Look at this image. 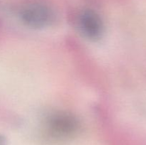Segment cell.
I'll return each instance as SVG.
<instances>
[{
    "label": "cell",
    "instance_id": "277c9868",
    "mask_svg": "<svg viewBox=\"0 0 146 145\" xmlns=\"http://www.w3.org/2000/svg\"><path fill=\"white\" fill-rule=\"evenodd\" d=\"M0 145H4V140L1 136H0Z\"/></svg>",
    "mask_w": 146,
    "mask_h": 145
},
{
    "label": "cell",
    "instance_id": "3957f363",
    "mask_svg": "<svg viewBox=\"0 0 146 145\" xmlns=\"http://www.w3.org/2000/svg\"><path fill=\"white\" fill-rule=\"evenodd\" d=\"M78 27L84 36L90 40L98 39L104 33L102 19L93 10H86L81 13L78 18Z\"/></svg>",
    "mask_w": 146,
    "mask_h": 145
},
{
    "label": "cell",
    "instance_id": "6da1fadb",
    "mask_svg": "<svg viewBox=\"0 0 146 145\" xmlns=\"http://www.w3.org/2000/svg\"><path fill=\"white\" fill-rule=\"evenodd\" d=\"M47 131L53 137L64 139L75 134L79 128L78 119L68 112H56L48 117Z\"/></svg>",
    "mask_w": 146,
    "mask_h": 145
},
{
    "label": "cell",
    "instance_id": "7a4b0ae2",
    "mask_svg": "<svg viewBox=\"0 0 146 145\" xmlns=\"http://www.w3.org/2000/svg\"><path fill=\"white\" fill-rule=\"evenodd\" d=\"M20 16L27 26L42 28L51 24L54 14L51 9L43 3L34 2L26 5L21 9Z\"/></svg>",
    "mask_w": 146,
    "mask_h": 145
}]
</instances>
